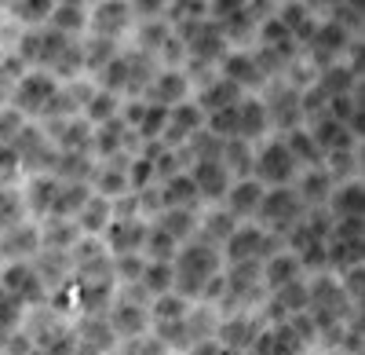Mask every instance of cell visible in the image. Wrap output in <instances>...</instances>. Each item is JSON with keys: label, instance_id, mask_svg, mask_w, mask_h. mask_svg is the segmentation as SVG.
Returning a JSON list of instances; mask_svg holds the SVG:
<instances>
[{"label": "cell", "instance_id": "cell-1", "mask_svg": "<svg viewBox=\"0 0 365 355\" xmlns=\"http://www.w3.org/2000/svg\"><path fill=\"white\" fill-rule=\"evenodd\" d=\"M223 271V249L208 239H187L172 253V289L187 301H201L205 286Z\"/></svg>", "mask_w": 365, "mask_h": 355}, {"label": "cell", "instance_id": "cell-2", "mask_svg": "<svg viewBox=\"0 0 365 355\" xmlns=\"http://www.w3.org/2000/svg\"><path fill=\"white\" fill-rule=\"evenodd\" d=\"M58 88H63V81H58L55 74L48 70H37V66H26L22 77L8 88V103L26 114L29 121H51L55 114V99H58Z\"/></svg>", "mask_w": 365, "mask_h": 355}, {"label": "cell", "instance_id": "cell-3", "mask_svg": "<svg viewBox=\"0 0 365 355\" xmlns=\"http://www.w3.org/2000/svg\"><path fill=\"white\" fill-rule=\"evenodd\" d=\"M303 172V165L296 161V154L289 151V143L282 132H267L263 139H256L252 146V172L263 187H289L296 184V176Z\"/></svg>", "mask_w": 365, "mask_h": 355}, {"label": "cell", "instance_id": "cell-4", "mask_svg": "<svg viewBox=\"0 0 365 355\" xmlns=\"http://www.w3.org/2000/svg\"><path fill=\"white\" fill-rule=\"evenodd\" d=\"M88 37H103L113 44H128L135 34L132 0H91L88 4Z\"/></svg>", "mask_w": 365, "mask_h": 355}, {"label": "cell", "instance_id": "cell-5", "mask_svg": "<svg viewBox=\"0 0 365 355\" xmlns=\"http://www.w3.org/2000/svg\"><path fill=\"white\" fill-rule=\"evenodd\" d=\"M0 289H8L11 297H19L29 311L48 301V282H44V275H41L34 256L0 260Z\"/></svg>", "mask_w": 365, "mask_h": 355}, {"label": "cell", "instance_id": "cell-6", "mask_svg": "<svg viewBox=\"0 0 365 355\" xmlns=\"http://www.w3.org/2000/svg\"><path fill=\"white\" fill-rule=\"evenodd\" d=\"M307 213V201L299 198V191L289 184V187H267L263 191V201L256 209V224H263L270 234H278V239H285V234L296 227V220Z\"/></svg>", "mask_w": 365, "mask_h": 355}, {"label": "cell", "instance_id": "cell-7", "mask_svg": "<svg viewBox=\"0 0 365 355\" xmlns=\"http://www.w3.org/2000/svg\"><path fill=\"white\" fill-rule=\"evenodd\" d=\"M263 326V315L259 308H227L216 315V330H212V337H216L220 351H252V341Z\"/></svg>", "mask_w": 365, "mask_h": 355}, {"label": "cell", "instance_id": "cell-8", "mask_svg": "<svg viewBox=\"0 0 365 355\" xmlns=\"http://www.w3.org/2000/svg\"><path fill=\"white\" fill-rule=\"evenodd\" d=\"M278 246H282V239H278V234H270L263 224L237 220L220 249H223V264H227V260H263L267 253H274Z\"/></svg>", "mask_w": 365, "mask_h": 355}, {"label": "cell", "instance_id": "cell-9", "mask_svg": "<svg viewBox=\"0 0 365 355\" xmlns=\"http://www.w3.org/2000/svg\"><path fill=\"white\" fill-rule=\"evenodd\" d=\"M216 74H223L227 81H234L241 92H259V88L270 81L252 44H230L227 55L216 63Z\"/></svg>", "mask_w": 365, "mask_h": 355}, {"label": "cell", "instance_id": "cell-10", "mask_svg": "<svg viewBox=\"0 0 365 355\" xmlns=\"http://www.w3.org/2000/svg\"><path fill=\"white\" fill-rule=\"evenodd\" d=\"M146 227L150 220L146 216H135V213H113L110 224L103 227V246L110 256H125V253H143L146 246Z\"/></svg>", "mask_w": 365, "mask_h": 355}, {"label": "cell", "instance_id": "cell-11", "mask_svg": "<svg viewBox=\"0 0 365 355\" xmlns=\"http://www.w3.org/2000/svg\"><path fill=\"white\" fill-rule=\"evenodd\" d=\"M190 92H194V74L187 66H158L150 84H146L143 99L161 103V106H175L182 99H190Z\"/></svg>", "mask_w": 365, "mask_h": 355}, {"label": "cell", "instance_id": "cell-12", "mask_svg": "<svg viewBox=\"0 0 365 355\" xmlns=\"http://www.w3.org/2000/svg\"><path fill=\"white\" fill-rule=\"evenodd\" d=\"M201 129H205V110H201L194 99H182V103L168 106V125H165V132H161L158 143L182 151V146H187Z\"/></svg>", "mask_w": 365, "mask_h": 355}, {"label": "cell", "instance_id": "cell-13", "mask_svg": "<svg viewBox=\"0 0 365 355\" xmlns=\"http://www.w3.org/2000/svg\"><path fill=\"white\" fill-rule=\"evenodd\" d=\"M187 172H190V180L201 194V205H212V201H223L227 187H230V169L223 165V158H194L187 161Z\"/></svg>", "mask_w": 365, "mask_h": 355}, {"label": "cell", "instance_id": "cell-14", "mask_svg": "<svg viewBox=\"0 0 365 355\" xmlns=\"http://www.w3.org/2000/svg\"><path fill=\"white\" fill-rule=\"evenodd\" d=\"M322 209L332 220H344V216H361L365 209V187H361V176H344V180H332Z\"/></svg>", "mask_w": 365, "mask_h": 355}, {"label": "cell", "instance_id": "cell-15", "mask_svg": "<svg viewBox=\"0 0 365 355\" xmlns=\"http://www.w3.org/2000/svg\"><path fill=\"white\" fill-rule=\"evenodd\" d=\"M263 184L256 180V176H237V180H230L227 194H223V209L234 216V220H252L256 209H259V201H263Z\"/></svg>", "mask_w": 365, "mask_h": 355}, {"label": "cell", "instance_id": "cell-16", "mask_svg": "<svg viewBox=\"0 0 365 355\" xmlns=\"http://www.w3.org/2000/svg\"><path fill=\"white\" fill-rule=\"evenodd\" d=\"M259 275H263V286H267V293H270V289H278V286H285V282H292V279H303V275H307V268H303L299 256H296L289 246H278L274 253H267V256L259 260Z\"/></svg>", "mask_w": 365, "mask_h": 355}, {"label": "cell", "instance_id": "cell-17", "mask_svg": "<svg viewBox=\"0 0 365 355\" xmlns=\"http://www.w3.org/2000/svg\"><path fill=\"white\" fill-rule=\"evenodd\" d=\"M158 201H161V209H201V194H197L187 169H179V172L165 176V180H158Z\"/></svg>", "mask_w": 365, "mask_h": 355}, {"label": "cell", "instance_id": "cell-18", "mask_svg": "<svg viewBox=\"0 0 365 355\" xmlns=\"http://www.w3.org/2000/svg\"><path fill=\"white\" fill-rule=\"evenodd\" d=\"M267 132H270V117H267L263 96H259V92H245V96L237 99V132H234V136L256 143V139H263Z\"/></svg>", "mask_w": 365, "mask_h": 355}, {"label": "cell", "instance_id": "cell-19", "mask_svg": "<svg viewBox=\"0 0 365 355\" xmlns=\"http://www.w3.org/2000/svg\"><path fill=\"white\" fill-rule=\"evenodd\" d=\"M110 216H113V198H106V194H96L91 191L88 198H84V205L77 209V227H81V234H103V227L110 224Z\"/></svg>", "mask_w": 365, "mask_h": 355}, {"label": "cell", "instance_id": "cell-20", "mask_svg": "<svg viewBox=\"0 0 365 355\" xmlns=\"http://www.w3.org/2000/svg\"><path fill=\"white\" fill-rule=\"evenodd\" d=\"M51 11H55V0H8V4H4V15H8L19 29L48 26Z\"/></svg>", "mask_w": 365, "mask_h": 355}, {"label": "cell", "instance_id": "cell-21", "mask_svg": "<svg viewBox=\"0 0 365 355\" xmlns=\"http://www.w3.org/2000/svg\"><path fill=\"white\" fill-rule=\"evenodd\" d=\"M29 213H26V198H22V184H8L0 180V234L26 224Z\"/></svg>", "mask_w": 365, "mask_h": 355}, {"label": "cell", "instance_id": "cell-22", "mask_svg": "<svg viewBox=\"0 0 365 355\" xmlns=\"http://www.w3.org/2000/svg\"><path fill=\"white\" fill-rule=\"evenodd\" d=\"M146 256V253H143ZM139 289L146 297H158V293L172 289V260H158V256H146L143 264V275H139Z\"/></svg>", "mask_w": 365, "mask_h": 355}, {"label": "cell", "instance_id": "cell-23", "mask_svg": "<svg viewBox=\"0 0 365 355\" xmlns=\"http://www.w3.org/2000/svg\"><path fill=\"white\" fill-rule=\"evenodd\" d=\"M48 26L58 29V34L84 37V29H88V4H55Z\"/></svg>", "mask_w": 365, "mask_h": 355}, {"label": "cell", "instance_id": "cell-24", "mask_svg": "<svg viewBox=\"0 0 365 355\" xmlns=\"http://www.w3.org/2000/svg\"><path fill=\"white\" fill-rule=\"evenodd\" d=\"M252 146H256V143L241 139V136L223 139V151H220V158H223V165L230 169L234 180H237V176H249V172H252Z\"/></svg>", "mask_w": 365, "mask_h": 355}, {"label": "cell", "instance_id": "cell-25", "mask_svg": "<svg viewBox=\"0 0 365 355\" xmlns=\"http://www.w3.org/2000/svg\"><path fill=\"white\" fill-rule=\"evenodd\" d=\"M55 4H88V0H55Z\"/></svg>", "mask_w": 365, "mask_h": 355}, {"label": "cell", "instance_id": "cell-26", "mask_svg": "<svg viewBox=\"0 0 365 355\" xmlns=\"http://www.w3.org/2000/svg\"><path fill=\"white\" fill-rule=\"evenodd\" d=\"M4 4H8V0H0V15H4Z\"/></svg>", "mask_w": 365, "mask_h": 355}]
</instances>
